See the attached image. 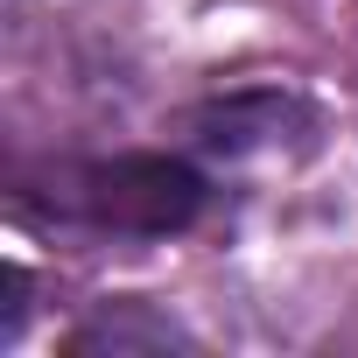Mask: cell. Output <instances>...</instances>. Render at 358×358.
<instances>
[{
    "label": "cell",
    "mask_w": 358,
    "mask_h": 358,
    "mask_svg": "<svg viewBox=\"0 0 358 358\" xmlns=\"http://www.w3.org/2000/svg\"><path fill=\"white\" fill-rule=\"evenodd\" d=\"M71 204L106 232L162 239V232H183L204 211V176L190 162H169V155H113V162H92L78 176Z\"/></svg>",
    "instance_id": "6da1fadb"
}]
</instances>
